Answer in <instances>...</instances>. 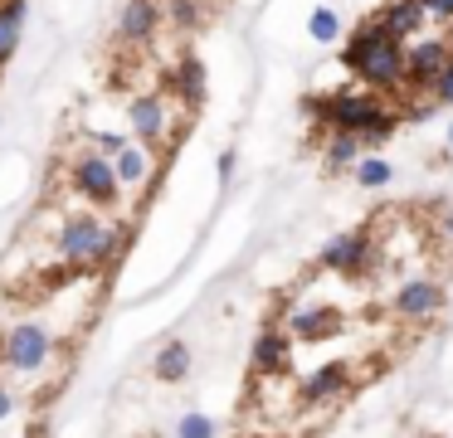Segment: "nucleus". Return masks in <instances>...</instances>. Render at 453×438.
I'll use <instances>...</instances> for the list:
<instances>
[{"mask_svg": "<svg viewBox=\"0 0 453 438\" xmlns=\"http://www.w3.org/2000/svg\"><path fill=\"white\" fill-rule=\"evenodd\" d=\"M307 112L322 117L332 132H356L365 142V151H380L395 136L400 117L380 103V93L361 88V93H332V97H307Z\"/></svg>", "mask_w": 453, "mask_h": 438, "instance_id": "1", "label": "nucleus"}, {"mask_svg": "<svg viewBox=\"0 0 453 438\" xmlns=\"http://www.w3.org/2000/svg\"><path fill=\"white\" fill-rule=\"evenodd\" d=\"M404 58H410V44H400V39L385 35V19H380V10H375V15L351 35L342 64L351 68L371 93H385V88L404 83Z\"/></svg>", "mask_w": 453, "mask_h": 438, "instance_id": "2", "label": "nucleus"}, {"mask_svg": "<svg viewBox=\"0 0 453 438\" xmlns=\"http://www.w3.org/2000/svg\"><path fill=\"white\" fill-rule=\"evenodd\" d=\"M322 273H342V278H351V282H375L380 278V253H375V243H371V229H346V234H336L332 243H322Z\"/></svg>", "mask_w": 453, "mask_h": 438, "instance_id": "3", "label": "nucleus"}, {"mask_svg": "<svg viewBox=\"0 0 453 438\" xmlns=\"http://www.w3.org/2000/svg\"><path fill=\"white\" fill-rule=\"evenodd\" d=\"M443 307H449V292H443L439 278H404L400 288L390 292V302H385V311H390L395 321H404V327H424V321H434Z\"/></svg>", "mask_w": 453, "mask_h": 438, "instance_id": "4", "label": "nucleus"}, {"mask_svg": "<svg viewBox=\"0 0 453 438\" xmlns=\"http://www.w3.org/2000/svg\"><path fill=\"white\" fill-rule=\"evenodd\" d=\"M283 331L297 346H322V341L346 336V311L332 302H293L283 317Z\"/></svg>", "mask_w": 453, "mask_h": 438, "instance_id": "5", "label": "nucleus"}, {"mask_svg": "<svg viewBox=\"0 0 453 438\" xmlns=\"http://www.w3.org/2000/svg\"><path fill=\"white\" fill-rule=\"evenodd\" d=\"M54 356V336L50 327H40V321H20V327H11L5 336H0V360L11 370H20V375H35V370H44Z\"/></svg>", "mask_w": 453, "mask_h": 438, "instance_id": "6", "label": "nucleus"}, {"mask_svg": "<svg viewBox=\"0 0 453 438\" xmlns=\"http://www.w3.org/2000/svg\"><path fill=\"white\" fill-rule=\"evenodd\" d=\"M103 234H108V219H98L93 210H79V214H69V219L59 224V239H54V249H59V258L73 263V268H93Z\"/></svg>", "mask_w": 453, "mask_h": 438, "instance_id": "7", "label": "nucleus"}, {"mask_svg": "<svg viewBox=\"0 0 453 438\" xmlns=\"http://www.w3.org/2000/svg\"><path fill=\"white\" fill-rule=\"evenodd\" d=\"M69 181H73V190H79L88 204H118V195H122L118 165H112L108 156H98V151L79 156V161L69 165Z\"/></svg>", "mask_w": 453, "mask_h": 438, "instance_id": "8", "label": "nucleus"}, {"mask_svg": "<svg viewBox=\"0 0 453 438\" xmlns=\"http://www.w3.org/2000/svg\"><path fill=\"white\" fill-rule=\"evenodd\" d=\"M453 49L449 39H414L410 44V58H404V88H414V93H429L434 83H439V73L449 68Z\"/></svg>", "mask_w": 453, "mask_h": 438, "instance_id": "9", "label": "nucleus"}, {"mask_svg": "<svg viewBox=\"0 0 453 438\" xmlns=\"http://www.w3.org/2000/svg\"><path fill=\"white\" fill-rule=\"evenodd\" d=\"M161 0H122V15H118V39L127 49H142V44H151L157 39V29H161Z\"/></svg>", "mask_w": 453, "mask_h": 438, "instance_id": "10", "label": "nucleus"}, {"mask_svg": "<svg viewBox=\"0 0 453 438\" xmlns=\"http://www.w3.org/2000/svg\"><path fill=\"white\" fill-rule=\"evenodd\" d=\"M127 122H132V136H137L142 146H157L161 136H166V97L157 93H142L127 103Z\"/></svg>", "mask_w": 453, "mask_h": 438, "instance_id": "11", "label": "nucleus"}, {"mask_svg": "<svg viewBox=\"0 0 453 438\" xmlns=\"http://www.w3.org/2000/svg\"><path fill=\"white\" fill-rule=\"evenodd\" d=\"M380 19H385V35H390V39L414 44L419 29L429 25V10H424V0H390V5L380 10Z\"/></svg>", "mask_w": 453, "mask_h": 438, "instance_id": "12", "label": "nucleus"}, {"mask_svg": "<svg viewBox=\"0 0 453 438\" xmlns=\"http://www.w3.org/2000/svg\"><path fill=\"white\" fill-rule=\"evenodd\" d=\"M190 360H196V356H190V346L176 336V341H166V346L157 350V360H151V375H157L161 385H180V380L190 375Z\"/></svg>", "mask_w": 453, "mask_h": 438, "instance_id": "13", "label": "nucleus"}, {"mask_svg": "<svg viewBox=\"0 0 453 438\" xmlns=\"http://www.w3.org/2000/svg\"><path fill=\"white\" fill-rule=\"evenodd\" d=\"M171 88L180 93V103H186V107H200V103H205V64H200L196 54H186L176 64V73H171Z\"/></svg>", "mask_w": 453, "mask_h": 438, "instance_id": "14", "label": "nucleus"}, {"mask_svg": "<svg viewBox=\"0 0 453 438\" xmlns=\"http://www.w3.org/2000/svg\"><path fill=\"white\" fill-rule=\"evenodd\" d=\"M112 165H118L122 190H142V185H147V175H151V146L132 142V146H127V151H122Z\"/></svg>", "mask_w": 453, "mask_h": 438, "instance_id": "15", "label": "nucleus"}, {"mask_svg": "<svg viewBox=\"0 0 453 438\" xmlns=\"http://www.w3.org/2000/svg\"><path fill=\"white\" fill-rule=\"evenodd\" d=\"M20 35H25V0H5L0 5V68L11 64Z\"/></svg>", "mask_w": 453, "mask_h": 438, "instance_id": "16", "label": "nucleus"}, {"mask_svg": "<svg viewBox=\"0 0 453 438\" xmlns=\"http://www.w3.org/2000/svg\"><path fill=\"white\" fill-rule=\"evenodd\" d=\"M361 156H365V142L356 132H332L326 136V165H332V171H346V165H361Z\"/></svg>", "mask_w": 453, "mask_h": 438, "instance_id": "17", "label": "nucleus"}, {"mask_svg": "<svg viewBox=\"0 0 453 438\" xmlns=\"http://www.w3.org/2000/svg\"><path fill=\"white\" fill-rule=\"evenodd\" d=\"M161 15H166V25H176L180 35H196V29L205 25V0H166Z\"/></svg>", "mask_w": 453, "mask_h": 438, "instance_id": "18", "label": "nucleus"}, {"mask_svg": "<svg viewBox=\"0 0 453 438\" xmlns=\"http://www.w3.org/2000/svg\"><path fill=\"white\" fill-rule=\"evenodd\" d=\"M356 181H361V190H385V185L395 181V165L385 161L380 151H365L361 165H356Z\"/></svg>", "mask_w": 453, "mask_h": 438, "instance_id": "19", "label": "nucleus"}, {"mask_svg": "<svg viewBox=\"0 0 453 438\" xmlns=\"http://www.w3.org/2000/svg\"><path fill=\"white\" fill-rule=\"evenodd\" d=\"M307 35H312L317 44H332V39L342 35V15H336L332 5H317L312 15H307Z\"/></svg>", "mask_w": 453, "mask_h": 438, "instance_id": "20", "label": "nucleus"}, {"mask_svg": "<svg viewBox=\"0 0 453 438\" xmlns=\"http://www.w3.org/2000/svg\"><path fill=\"white\" fill-rule=\"evenodd\" d=\"M176 438H219V424L210 414H196V409H190V414L176 419Z\"/></svg>", "mask_w": 453, "mask_h": 438, "instance_id": "21", "label": "nucleus"}, {"mask_svg": "<svg viewBox=\"0 0 453 438\" xmlns=\"http://www.w3.org/2000/svg\"><path fill=\"white\" fill-rule=\"evenodd\" d=\"M127 136H122V132H93V151H98V156H108V161H118V156L122 151H127Z\"/></svg>", "mask_w": 453, "mask_h": 438, "instance_id": "22", "label": "nucleus"}, {"mask_svg": "<svg viewBox=\"0 0 453 438\" xmlns=\"http://www.w3.org/2000/svg\"><path fill=\"white\" fill-rule=\"evenodd\" d=\"M429 97H434L439 107H453V58H449V68L439 73V83L429 88Z\"/></svg>", "mask_w": 453, "mask_h": 438, "instance_id": "23", "label": "nucleus"}, {"mask_svg": "<svg viewBox=\"0 0 453 438\" xmlns=\"http://www.w3.org/2000/svg\"><path fill=\"white\" fill-rule=\"evenodd\" d=\"M424 10H429V19H443V25H453V0H424Z\"/></svg>", "mask_w": 453, "mask_h": 438, "instance_id": "24", "label": "nucleus"}, {"mask_svg": "<svg viewBox=\"0 0 453 438\" xmlns=\"http://www.w3.org/2000/svg\"><path fill=\"white\" fill-rule=\"evenodd\" d=\"M11 409H15V399H11V385H5V380H0V424H5V419H11Z\"/></svg>", "mask_w": 453, "mask_h": 438, "instance_id": "25", "label": "nucleus"}, {"mask_svg": "<svg viewBox=\"0 0 453 438\" xmlns=\"http://www.w3.org/2000/svg\"><path fill=\"white\" fill-rule=\"evenodd\" d=\"M234 161H239L234 151H219V181H229V175H234Z\"/></svg>", "mask_w": 453, "mask_h": 438, "instance_id": "26", "label": "nucleus"}, {"mask_svg": "<svg viewBox=\"0 0 453 438\" xmlns=\"http://www.w3.org/2000/svg\"><path fill=\"white\" fill-rule=\"evenodd\" d=\"M443 234H449V239H453V214H443Z\"/></svg>", "mask_w": 453, "mask_h": 438, "instance_id": "27", "label": "nucleus"}, {"mask_svg": "<svg viewBox=\"0 0 453 438\" xmlns=\"http://www.w3.org/2000/svg\"><path fill=\"white\" fill-rule=\"evenodd\" d=\"M443 39H449V49H453V25H449V35H443Z\"/></svg>", "mask_w": 453, "mask_h": 438, "instance_id": "28", "label": "nucleus"}, {"mask_svg": "<svg viewBox=\"0 0 453 438\" xmlns=\"http://www.w3.org/2000/svg\"><path fill=\"white\" fill-rule=\"evenodd\" d=\"M449 146H453V122H449Z\"/></svg>", "mask_w": 453, "mask_h": 438, "instance_id": "29", "label": "nucleus"}, {"mask_svg": "<svg viewBox=\"0 0 453 438\" xmlns=\"http://www.w3.org/2000/svg\"><path fill=\"white\" fill-rule=\"evenodd\" d=\"M419 438H439V434H419Z\"/></svg>", "mask_w": 453, "mask_h": 438, "instance_id": "30", "label": "nucleus"}]
</instances>
